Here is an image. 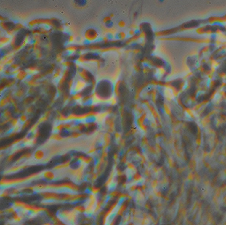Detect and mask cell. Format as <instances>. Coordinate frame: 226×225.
Returning <instances> with one entry per match:
<instances>
[{
  "instance_id": "cell-1",
  "label": "cell",
  "mask_w": 226,
  "mask_h": 225,
  "mask_svg": "<svg viewBox=\"0 0 226 225\" xmlns=\"http://www.w3.org/2000/svg\"><path fill=\"white\" fill-rule=\"evenodd\" d=\"M86 85H87V84H86L85 81H82V80H79V81H77L76 83L73 84V87L72 89H73L74 92H76V93H79L81 91H82L85 88Z\"/></svg>"
},
{
  "instance_id": "cell-2",
  "label": "cell",
  "mask_w": 226,
  "mask_h": 225,
  "mask_svg": "<svg viewBox=\"0 0 226 225\" xmlns=\"http://www.w3.org/2000/svg\"><path fill=\"white\" fill-rule=\"evenodd\" d=\"M42 177L47 180H55L56 178V175L54 173V172L50 170H46L42 172Z\"/></svg>"
},
{
  "instance_id": "cell-3",
  "label": "cell",
  "mask_w": 226,
  "mask_h": 225,
  "mask_svg": "<svg viewBox=\"0 0 226 225\" xmlns=\"http://www.w3.org/2000/svg\"><path fill=\"white\" fill-rule=\"evenodd\" d=\"M33 158L36 161H43L45 158V152L43 150H37L33 154Z\"/></svg>"
},
{
  "instance_id": "cell-4",
  "label": "cell",
  "mask_w": 226,
  "mask_h": 225,
  "mask_svg": "<svg viewBox=\"0 0 226 225\" xmlns=\"http://www.w3.org/2000/svg\"><path fill=\"white\" fill-rule=\"evenodd\" d=\"M19 120L20 122H21V123L23 124V123H24L25 122L27 121V116L25 115H21V117L19 118Z\"/></svg>"
}]
</instances>
